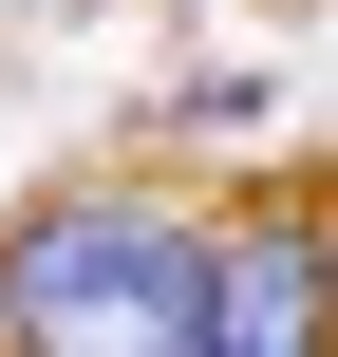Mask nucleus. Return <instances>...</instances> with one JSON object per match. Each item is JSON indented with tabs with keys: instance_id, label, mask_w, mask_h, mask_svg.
<instances>
[{
	"instance_id": "f03ea898",
	"label": "nucleus",
	"mask_w": 338,
	"mask_h": 357,
	"mask_svg": "<svg viewBox=\"0 0 338 357\" xmlns=\"http://www.w3.org/2000/svg\"><path fill=\"white\" fill-rule=\"evenodd\" d=\"M188 357H338V320H320V207H226L207 226Z\"/></svg>"
},
{
	"instance_id": "7ed1b4c3",
	"label": "nucleus",
	"mask_w": 338,
	"mask_h": 357,
	"mask_svg": "<svg viewBox=\"0 0 338 357\" xmlns=\"http://www.w3.org/2000/svg\"><path fill=\"white\" fill-rule=\"evenodd\" d=\"M320 320H338V207H320Z\"/></svg>"
},
{
	"instance_id": "f257e3e1",
	"label": "nucleus",
	"mask_w": 338,
	"mask_h": 357,
	"mask_svg": "<svg viewBox=\"0 0 338 357\" xmlns=\"http://www.w3.org/2000/svg\"><path fill=\"white\" fill-rule=\"evenodd\" d=\"M188 301H207V226L151 188H75L0 226V357H188Z\"/></svg>"
}]
</instances>
